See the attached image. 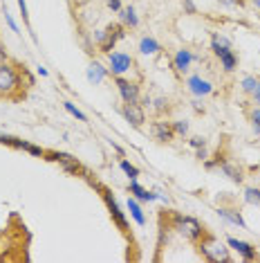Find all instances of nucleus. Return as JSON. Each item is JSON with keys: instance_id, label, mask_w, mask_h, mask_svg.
I'll return each mask as SVG.
<instances>
[{"instance_id": "5701e85b", "label": "nucleus", "mask_w": 260, "mask_h": 263, "mask_svg": "<svg viewBox=\"0 0 260 263\" xmlns=\"http://www.w3.org/2000/svg\"><path fill=\"white\" fill-rule=\"evenodd\" d=\"M0 144H7V146H14V149H23L25 142L14 138V135H7V133H0Z\"/></svg>"}, {"instance_id": "f3484780", "label": "nucleus", "mask_w": 260, "mask_h": 263, "mask_svg": "<svg viewBox=\"0 0 260 263\" xmlns=\"http://www.w3.org/2000/svg\"><path fill=\"white\" fill-rule=\"evenodd\" d=\"M218 216H220V218H225V220H229V223H233V225H238V227L247 229V223H244L242 216H240V212H236V209L220 207V209H218Z\"/></svg>"}, {"instance_id": "2eb2a0df", "label": "nucleus", "mask_w": 260, "mask_h": 263, "mask_svg": "<svg viewBox=\"0 0 260 263\" xmlns=\"http://www.w3.org/2000/svg\"><path fill=\"white\" fill-rule=\"evenodd\" d=\"M106 75H108V68H103L99 61H92L90 68H88V79H90V83H95V86L103 83Z\"/></svg>"}, {"instance_id": "b1692460", "label": "nucleus", "mask_w": 260, "mask_h": 263, "mask_svg": "<svg viewBox=\"0 0 260 263\" xmlns=\"http://www.w3.org/2000/svg\"><path fill=\"white\" fill-rule=\"evenodd\" d=\"M63 108H65L67 113L72 115V117H76V119H79V122H88V117H85V115H83L81 110L76 108V106H74V104H72V102H63Z\"/></svg>"}, {"instance_id": "2f4dec72", "label": "nucleus", "mask_w": 260, "mask_h": 263, "mask_svg": "<svg viewBox=\"0 0 260 263\" xmlns=\"http://www.w3.org/2000/svg\"><path fill=\"white\" fill-rule=\"evenodd\" d=\"M5 20H7V25L12 27V31H18V25L14 23V18H12V14L7 12V7H5Z\"/></svg>"}, {"instance_id": "9d476101", "label": "nucleus", "mask_w": 260, "mask_h": 263, "mask_svg": "<svg viewBox=\"0 0 260 263\" xmlns=\"http://www.w3.org/2000/svg\"><path fill=\"white\" fill-rule=\"evenodd\" d=\"M186 86H189V90L195 94V97H206V94L213 92V83L206 81V79H202L200 75H193L189 77V81H186Z\"/></svg>"}, {"instance_id": "4be33fe9", "label": "nucleus", "mask_w": 260, "mask_h": 263, "mask_svg": "<svg viewBox=\"0 0 260 263\" xmlns=\"http://www.w3.org/2000/svg\"><path fill=\"white\" fill-rule=\"evenodd\" d=\"M119 167H121V171L126 173L130 180H137V178H139V169L135 165H130L128 160H121V162H119Z\"/></svg>"}, {"instance_id": "ddd939ff", "label": "nucleus", "mask_w": 260, "mask_h": 263, "mask_svg": "<svg viewBox=\"0 0 260 263\" xmlns=\"http://www.w3.org/2000/svg\"><path fill=\"white\" fill-rule=\"evenodd\" d=\"M195 59L197 56L191 50H180L178 54H175V59H173V65H175V70H178L180 75H184V72H189L191 63H193Z\"/></svg>"}, {"instance_id": "6ab92c4d", "label": "nucleus", "mask_w": 260, "mask_h": 263, "mask_svg": "<svg viewBox=\"0 0 260 263\" xmlns=\"http://www.w3.org/2000/svg\"><path fill=\"white\" fill-rule=\"evenodd\" d=\"M128 212H130V216H133L135 220H137V225H146V216H144V212H142V207H139V203H137V198H128Z\"/></svg>"}, {"instance_id": "393cba45", "label": "nucleus", "mask_w": 260, "mask_h": 263, "mask_svg": "<svg viewBox=\"0 0 260 263\" xmlns=\"http://www.w3.org/2000/svg\"><path fill=\"white\" fill-rule=\"evenodd\" d=\"M106 31H108V34H112V36H114V39H117V41H121L123 36H126V31H123V25H121V23L108 25V27H106Z\"/></svg>"}, {"instance_id": "412c9836", "label": "nucleus", "mask_w": 260, "mask_h": 263, "mask_svg": "<svg viewBox=\"0 0 260 263\" xmlns=\"http://www.w3.org/2000/svg\"><path fill=\"white\" fill-rule=\"evenodd\" d=\"M244 201H247L249 205H256V207H260V189L247 187V189H244Z\"/></svg>"}, {"instance_id": "37998d69", "label": "nucleus", "mask_w": 260, "mask_h": 263, "mask_svg": "<svg viewBox=\"0 0 260 263\" xmlns=\"http://www.w3.org/2000/svg\"><path fill=\"white\" fill-rule=\"evenodd\" d=\"M227 3H233V0H227Z\"/></svg>"}, {"instance_id": "a211bd4d", "label": "nucleus", "mask_w": 260, "mask_h": 263, "mask_svg": "<svg viewBox=\"0 0 260 263\" xmlns=\"http://www.w3.org/2000/svg\"><path fill=\"white\" fill-rule=\"evenodd\" d=\"M222 169V173H225L227 178H231L233 182H238V185H240L242 182V171L238 169L236 165H231V162H227V160H220V165H218Z\"/></svg>"}, {"instance_id": "4468645a", "label": "nucleus", "mask_w": 260, "mask_h": 263, "mask_svg": "<svg viewBox=\"0 0 260 263\" xmlns=\"http://www.w3.org/2000/svg\"><path fill=\"white\" fill-rule=\"evenodd\" d=\"M150 130H153V138L157 140V142H170V140L175 138L173 124H168V122H155Z\"/></svg>"}, {"instance_id": "c85d7f7f", "label": "nucleus", "mask_w": 260, "mask_h": 263, "mask_svg": "<svg viewBox=\"0 0 260 263\" xmlns=\"http://www.w3.org/2000/svg\"><path fill=\"white\" fill-rule=\"evenodd\" d=\"M251 124H253V133L260 135V108L251 110Z\"/></svg>"}, {"instance_id": "bb28decb", "label": "nucleus", "mask_w": 260, "mask_h": 263, "mask_svg": "<svg viewBox=\"0 0 260 263\" xmlns=\"http://www.w3.org/2000/svg\"><path fill=\"white\" fill-rule=\"evenodd\" d=\"M23 151H27V153H32L36 157H43V155H48L40 146H34V144H29V142H25V146H23Z\"/></svg>"}, {"instance_id": "9b49d317", "label": "nucleus", "mask_w": 260, "mask_h": 263, "mask_svg": "<svg viewBox=\"0 0 260 263\" xmlns=\"http://www.w3.org/2000/svg\"><path fill=\"white\" fill-rule=\"evenodd\" d=\"M227 243H229V248H233L238 252V254L242 256L244 261H253L258 256V252H256V248H253L251 243H247V241H240V239H227Z\"/></svg>"}, {"instance_id": "a878e982", "label": "nucleus", "mask_w": 260, "mask_h": 263, "mask_svg": "<svg viewBox=\"0 0 260 263\" xmlns=\"http://www.w3.org/2000/svg\"><path fill=\"white\" fill-rule=\"evenodd\" d=\"M258 86H260L258 79H253V77H244V79H242V90H244V92H253Z\"/></svg>"}, {"instance_id": "f257e3e1", "label": "nucleus", "mask_w": 260, "mask_h": 263, "mask_svg": "<svg viewBox=\"0 0 260 263\" xmlns=\"http://www.w3.org/2000/svg\"><path fill=\"white\" fill-rule=\"evenodd\" d=\"M20 88L18 70L7 61H0V97H12Z\"/></svg>"}, {"instance_id": "79ce46f5", "label": "nucleus", "mask_w": 260, "mask_h": 263, "mask_svg": "<svg viewBox=\"0 0 260 263\" xmlns=\"http://www.w3.org/2000/svg\"><path fill=\"white\" fill-rule=\"evenodd\" d=\"M76 3H88V0H76Z\"/></svg>"}, {"instance_id": "7ed1b4c3", "label": "nucleus", "mask_w": 260, "mask_h": 263, "mask_svg": "<svg viewBox=\"0 0 260 263\" xmlns=\"http://www.w3.org/2000/svg\"><path fill=\"white\" fill-rule=\"evenodd\" d=\"M173 227L178 229L186 241H191V243H197V241L202 239V234H204L200 220L193 218V216H175L173 218Z\"/></svg>"}, {"instance_id": "f704fd0d", "label": "nucleus", "mask_w": 260, "mask_h": 263, "mask_svg": "<svg viewBox=\"0 0 260 263\" xmlns=\"http://www.w3.org/2000/svg\"><path fill=\"white\" fill-rule=\"evenodd\" d=\"M18 7H20V12H23V20L27 23V20H29V14H27V5H25V0H18Z\"/></svg>"}, {"instance_id": "0eeeda50", "label": "nucleus", "mask_w": 260, "mask_h": 263, "mask_svg": "<svg viewBox=\"0 0 260 263\" xmlns=\"http://www.w3.org/2000/svg\"><path fill=\"white\" fill-rule=\"evenodd\" d=\"M101 193H103V201H106V205H108V209H110V216H112V220L117 223V227L121 229V232H128V220H126V214L119 209V205H117V201L110 196V191L108 189H103L101 187Z\"/></svg>"}, {"instance_id": "cd10ccee", "label": "nucleus", "mask_w": 260, "mask_h": 263, "mask_svg": "<svg viewBox=\"0 0 260 263\" xmlns=\"http://www.w3.org/2000/svg\"><path fill=\"white\" fill-rule=\"evenodd\" d=\"M173 130H175V135H186V133H189V122L180 119V122L173 124Z\"/></svg>"}, {"instance_id": "c756f323", "label": "nucleus", "mask_w": 260, "mask_h": 263, "mask_svg": "<svg viewBox=\"0 0 260 263\" xmlns=\"http://www.w3.org/2000/svg\"><path fill=\"white\" fill-rule=\"evenodd\" d=\"M153 108L157 110V113H164V110L168 108V99H166V97H157V99H155V106Z\"/></svg>"}, {"instance_id": "39448f33", "label": "nucleus", "mask_w": 260, "mask_h": 263, "mask_svg": "<svg viewBox=\"0 0 260 263\" xmlns=\"http://www.w3.org/2000/svg\"><path fill=\"white\" fill-rule=\"evenodd\" d=\"M108 72H112L114 77H123L128 70H133V65H135V61H133V56L126 54V52H110L108 54Z\"/></svg>"}, {"instance_id": "72a5a7b5", "label": "nucleus", "mask_w": 260, "mask_h": 263, "mask_svg": "<svg viewBox=\"0 0 260 263\" xmlns=\"http://www.w3.org/2000/svg\"><path fill=\"white\" fill-rule=\"evenodd\" d=\"M108 7L112 9V12H121V0H108Z\"/></svg>"}, {"instance_id": "1a4fd4ad", "label": "nucleus", "mask_w": 260, "mask_h": 263, "mask_svg": "<svg viewBox=\"0 0 260 263\" xmlns=\"http://www.w3.org/2000/svg\"><path fill=\"white\" fill-rule=\"evenodd\" d=\"M121 115L126 117V122L130 126H135V128H142L144 122H146V113H144V108L139 106V104H123Z\"/></svg>"}, {"instance_id": "a19ab883", "label": "nucleus", "mask_w": 260, "mask_h": 263, "mask_svg": "<svg viewBox=\"0 0 260 263\" xmlns=\"http://www.w3.org/2000/svg\"><path fill=\"white\" fill-rule=\"evenodd\" d=\"M5 59V52H3V43H0V61Z\"/></svg>"}, {"instance_id": "423d86ee", "label": "nucleus", "mask_w": 260, "mask_h": 263, "mask_svg": "<svg viewBox=\"0 0 260 263\" xmlns=\"http://www.w3.org/2000/svg\"><path fill=\"white\" fill-rule=\"evenodd\" d=\"M114 83H117L123 104H139V86L137 83L128 81V79H123V77H114Z\"/></svg>"}, {"instance_id": "e433bc0d", "label": "nucleus", "mask_w": 260, "mask_h": 263, "mask_svg": "<svg viewBox=\"0 0 260 263\" xmlns=\"http://www.w3.org/2000/svg\"><path fill=\"white\" fill-rule=\"evenodd\" d=\"M108 142H110V146H112V149H114V151H117V153H119V155H123V149H121V146H119V144H117V142H112V140H108Z\"/></svg>"}, {"instance_id": "dca6fc26", "label": "nucleus", "mask_w": 260, "mask_h": 263, "mask_svg": "<svg viewBox=\"0 0 260 263\" xmlns=\"http://www.w3.org/2000/svg\"><path fill=\"white\" fill-rule=\"evenodd\" d=\"M139 52L153 56V54H159V52H162V45H159V41H155L153 36H144V39L139 41Z\"/></svg>"}, {"instance_id": "58836bf2", "label": "nucleus", "mask_w": 260, "mask_h": 263, "mask_svg": "<svg viewBox=\"0 0 260 263\" xmlns=\"http://www.w3.org/2000/svg\"><path fill=\"white\" fill-rule=\"evenodd\" d=\"M253 97H256V104H260V86L253 90Z\"/></svg>"}, {"instance_id": "c9c22d12", "label": "nucleus", "mask_w": 260, "mask_h": 263, "mask_svg": "<svg viewBox=\"0 0 260 263\" xmlns=\"http://www.w3.org/2000/svg\"><path fill=\"white\" fill-rule=\"evenodd\" d=\"M197 160H206V149L202 146V149H197V153H195Z\"/></svg>"}, {"instance_id": "6e6552de", "label": "nucleus", "mask_w": 260, "mask_h": 263, "mask_svg": "<svg viewBox=\"0 0 260 263\" xmlns=\"http://www.w3.org/2000/svg\"><path fill=\"white\" fill-rule=\"evenodd\" d=\"M48 160H54V162H59L61 165V169H63L65 173H72V176H81L83 173V167H81V162L76 160V157H72V155H67V153H50Z\"/></svg>"}, {"instance_id": "4c0bfd02", "label": "nucleus", "mask_w": 260, "mask_h": 263, "mask_svg": "<svg viewBox=\"0 0 260 263\" xmlns=\"http://www.w3.org/2000/svg\"><path fill=\"white\" fill-rule=\"evenodd\" d=\"M193 108H195V110H202V102H200V97H197L195 102H193Z\"/></svg>"}, {"instance_id": "7c9ffc66", "label": "nucleus", "mask_w": 260, "mask_h": 263, "mask_svg": "<svg viewBox=\"0 0 260 263\" xmlns=\"http://www.w3.org/2000/svg\"><path fill=\"white\" fill-rule=\"evenodd\" d=\"M189 144L193 146V149H202V146H206V140H204V138H200V135H195V138H191V140H189Z\"/></svg>"}, {"instance_id": "f03ea898", "label": "nucleus", "mask_w": 260, "mask_h": 263, "mask_svg": "<svg viewBox=\"0 0 260 263\" xmlns=\"http://www.w3.org/2000/svg\"><path fill=\"white\" fill-rule=\"evenodd\" d=\"M211 50H213V54L220 59L222 63V68H225V72H233L236 70V65H238V56L231 52V47H229V41L225 39V36H213V41H211Z\"/></svg>"}, {"instance_id": "f8f14e48", "label": "nucleus", "mask_w": 260, "mask_h": 263, "mask_svg": "<svg viewBox=\"0 0 260 263\" xmlns=\"http://www.w3.org/2000/svg\"><path fill=\"white\" fill-rule=\"evenodd\" d=\"M128 191L133 193V196L137 198V201H144V203H150V201H164V198L159 196V193H153V191H148V189H144L137 180H130Z\"/></svg>"}, {"instance_id": "473e14b6", "label": "nucleus", "mask_w": 260, "mask_h": 263, "mask_svg": "<svg viewBox=\"0 0 260 263\" xmlns=\"http://www.w3.org/2000/svg\"><path fill=\"white\" fill-rule=\"evenodd\" d=\"M180 3H182V7L186 9V14H195V12H197V9H195V5L191 3V0H180Z\"/></svg>"}, {"instance_id": "20e7f679", "label": "nucleus", "mask_w": 260, "mask_h": 263, "mask_svg": "<svg viewBox=\"0 0 260 263\" xmlns=\"http://www.w3.org/2000/svg\"><path fill=\"white\" fill-rule=\"evenodd\" d=\"M200 252L209 261H225V263L231 261V256H229V248H225V245H222L220 241H215L213 236L200 239Z\"/></svg>"}, {"instance_id": "ea45409f", "label": "nucleus", "mask_w": 260, "mask_h": 263, "mask_svg": "<svg viewBox=\"0 0 260 263\" xmlns=\"http://www.w3.org/2000/svg\"><path fill=\"white\" fill-rule=\"evenodd\" d=\"M251 5H253V7H256L258 12H260V0H251Z\"/></svg>"}, {"instance_id": "aec40b11", "label": "nucleus", "mask_w": 260, "mask_h": 263, "mask_svg": "<svg viewBox=\"0 0 260 263\" xmlns=\"http://www.w3.org/2000/svg\"><path fill=\"white\" fill-rule=\"evenodd\" d=\"M119 18H121L123 25H128V27H137V25H139L137 12H135L133 7H121V12H119Z\"/></svg>"}]
</instances>
